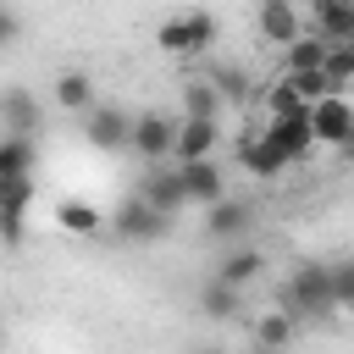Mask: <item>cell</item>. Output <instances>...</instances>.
<instances>
[{"label": "cell", "mask_w": 354, "mask_h": 354, "mask_svg": "<svg viewBox=\"0 0 354 354\" xmlns=\"http://www.w3.org/2000/svg\"><path fill=\"white\" fill-rule=\"evenodd\" d=\"M282 310H293L299 321H332L343 304H337V277H332V260H304L293 266V277L282 282Z\"/></svg>", "instance_id": "obj_1"}, {"label": "cell", "mask_w": 354, "mask_h": 354, "mask_svg": "<svg viewBox=\"0 0 354 354\" xmlns=\"http://www.w3.org/2000/svg\"><path fill=\"white\" fill-rule=\"evenodd\" d=\"M155 44H160L166 55H205V50L216 44V17H210V11H177V17L160 22Z\"/></svg>", "instance_id": "obj_2"}, {"label": "cell", "mask_w": 354, "mask_h": 354, "mask_svg": "<svg viewBox=\"0 0 354 354\" xmlns=\"http://www.w3.org/2000/svg\"><path fill=\"white\" fill-rule=\"evenodd\" d=\"M177 122L183 116H166V111H138L133 116V155L138 160H149V166H160V160H171L177 155Z\"/></svg>", "instance_id": "obj_3"}, {"label": "cell", "mask_w": 354, "mask_h": 354, "mask_svg": "<svg viewBox=\"0 0 354 354\" xmlns=\"http://www.w3.org/2000/svg\"><path fill=\"white\" fill-rule=\"evenodd\" d=\"M171 221H177V216L155 210L144 194H127V199L116 205V216H111L116 238H127V243H155V238H166V232H171Z\"/></svg>", "instance_id": "obj_4"}, {"label": "cell", "mask_w": 354, "mask_h": 354, "mask_svg": "<svg viewBox=\"0 0 354 354\" xmlns=\"http://www.w3.org/2000/svg\"><path fill=\"white\" fill-rule=\"evenodd\" d=\"M249 232H254V205H249V199H232V194H227V199L205 205V238H210V243L227 249V243H243Z\"/></svg>", "instance_id": "obj_5"}, {"label": "cell", "mask_w": 354, "mask_h": 354, "mask_svg": "<svg viewBox=\"0 0 354 354\" xmlns=\"http://www.w3.org/2000/svg\"><path fill=\"white\" fill-rule=\"evenodd\" d=\"M310 133H315V144H348L354 149V100L348 94H321L310 105Z\"/></svg>", "instance_id": "obj_6"}, {"label": "cell", "mask_w": 354, "mask_h": 354, "mask_svg": "<svg viewBox=\"0 0 354 354\" xmlns=\"http://www.w3.org/2000/svg\"><path fill=\"white\" fill-rule=\"evenodd\" d=\"M133 194H144L155 210H166V216H183V205H188V188H183V171L177 166H144L138 171V183H133Z\"/></svg>", "instance_id": "obj_7"}, {"label": "cell", "mask_w": 354, "mask_h": 354, "mask_svg": "<svg viewBox=\"0 0 354 354\" xmlns=\"http://www.w3.org/2000/svg\"><path fill=\"white\" fill-rule=\"evenodd\" d=\"M83 138L94 149H127L133 144V116L122 105H94V111H83Z\"/></svg>", "instance_id": "obj_8"}, {"label": "cell", "mask_w": 354, "mask_h": 354, "mask_svg": "<svg viewBox=\"0 0 354 354\" xmlns=\"http://www.w3.org/2000/svg\"><path fill=\"white\" fill-rule=\"evenodd\" d=\"M254 28H260V39L266 44H293V39H304V17H299V6L293 0H260L254 6Z\"/></svg>", "instance_id": "obj_9"}, {"label": "cell", "mask_w": 354, "mask_h": 354, "mask_svg": "<svg viewBox=\"0 0 354 354\" xmlns=\"http://www.w3.org/2000/svg\"><path fill=\"white\" fill-rule=\"evenodd\" d=\"M216 144H221V122L216 116H183L177 122V166L183 160H210L216 155Z\"/></svg>", "instance_id": "obj_10"}, {"label": "cell", "mask_w": 354, "mask_h": 354, "mask_svg": "<svg viewBox=\"0 0 354 354\" xmlns=\"http://www.w3.org/2000/svg\"><path fill=\"white\" fill-rule=\"evenodd\" d=\"M310 33L326 44H354V0H310Z\"/></svg>", "instance_id": "obj_11"}, {"label": "cell", "mask_w": 354, "mask_h": 354, "mask_svg": "<svg viewBox=\"0 0 354 354\" xmlns=\"http://www.w3.org/2000/svg\"><path fill=\"white\" fill-rule=\"evenodd\" d=\"M266 133H271V144H277L288 160H310V149H315L310 111H299V116H266Z\"/></svg>", "instance_id": "obj_12"}, {"label": "cell", "mask_w": 354, "mask_h": 354, "mask_svg": "<svg viewBox=\"0 0 354 354\" xmlns=\"http://www.w3.org/2000/svg\"><path fill=\"white\" fill-rule=\"evenodd\" d=\"M238 166H243L249 177H282L293 160H288V155L271 144V133H249V138L238 144Z\"/></svg>", "instance_id": "obj_13"}, {"label": "cell", "mask_w": 354, "mask_h": 354, "mask_svg": "<svg viewBox=\"0 0 354 354\" xmlns=\"http://www.w3.org/2000/svg\"><path fill=\"white\" fill-rule=\"evenodd\" d=\"M177 171H183V188H188V205H216V199H227V177H221V166H216V155H210V160H183Z\"/></svg>", "instance_id": "obj_14"}, {"label": "cell", "mask_w": 354, "mask_h": 354, "mask_svg": "<svg viewBox=\"0 0 354 354\" xmlns=\"http://www.w3.org/2000/svg\"><path fill=\"white\" fill-rule=\"evenodd\" d=\"M216 277L232 282V288H249L254 277H266V249H254V243H227L221 260H216Z\"/></svg>", "instance_id": "obj_15"}, {"label": "cell", "mask_w": 354, "mask_h": 354, "mask_svg": "<svg viewBox=\"0 0 354 354\" xmlns=\"http://www.w3.org/2000/svg\"><path fill=\"white\" fill-rule=\"evenodd\" d=\"M28 199H33V177H11V183H0V205H6V249H17L22 232H28Z\"/></svg>", "instance_id": "obj_16"}, {"label": "cell", "mask_w": 354, "mask_h": 354, "mask_svg": "<svg viewBox=\"0 0 354 354\" xmlns=\"http://www.w3.org/2000/svg\"><path fill=\"white\" fill-rule=\"evenodd\" d=\"M0 122H6V133H39V122H44V111H39V100L28 94V88H6L0 94Z\"/></svg>", "instance_id": "obj_17"}, {"label": "cell", "mask_w": 354, "mask_h": 354, "mask_svg": "<svg viewBox=\"0 0 354 354\" xmlns=\"http://www.w3.org/2000/svg\"><path fill=\"white\" fill-rule=\"evenodd\" d=\"M238 310H243V288H232V282H221V277L210 271L205 288H199V315H210V321H238Z\"/></svg>", "instance_id": "obj_18"}, {"label": "cell", "mask_w": 354, "mask_h": 354, "mask_svg": "<svg viewBox=\"0 0 354 354\" xmlns=\"http://www.w3.org/2000/svg\"><path fill=\"white\" fill-rule=\"evenodd\" d=\"M50 94H55V105H61V111H77V116L100 105V100H94V77H88V72H77V66H72V72H61V77L50 83Z\"/></svg>", "instance_id": "obj_19"}, {"label": "cell", "mask_w": 354, "mask_h": 354, "mask_svg": "<svg viewBox=\"0 0 354 354\" xmlns=\"http://www.w3.org/2000/svg\"><path fill=\"white\" fill-rule=\"evenodd\" d=\"M177 100H183L177 116H216V122H221V111H227V100H221V88H216L210 77H188V83L177 88Z\"/></svg>", "instance_id": "obj_20"}, {"label": "cell", "mask_w": 354, "mask_h": 354, "mask_svg": "<svg viewBox=\"0 0 354 354\" xmlns=\"http://www.w3.org/2000/svg\"><path fill=\"white\" fill-rule=\"evenodd\" d=\"M293 337H299V315H293V310L277 304V310L254 315V343H260V348H277V354H282Z\"/></svg>", "instance_id": "obj_21"}, {"label": "cell", "mask_w": 354, "mask_h": 354, "mask_svg": "<svg viewBox=\"0 0 354 354\" xmlns=\"http://www.w3.org/2000/svg\"><path fill=\"white\" fill-rule=\"evenodd\" d=\"M33 160H39V144L28 133H6V144H0V183L33 177Z\"/></svg>", "instance_id": "obj_22"}, {"label": "cell", "mask_w": 354, "mask_h": 354, "mask_svg": "<svg viewBox=\"0 0 354 354\" xmlns=\"http://www.w3.org/2000/svg\"><path fill=\"white\" fill-rule=\"evenodd\" d=\"M55 227L72 232V238H94V232L105 227V216H100L88 199H61V205H55Z\"/></svg>", "instance_id": "obj_23"}, {"label": "cell", "mask_w": 354, "mask_h": 354, "mask_svg": "<svg viewBox=\"0 0 354 354\" xmlns=\"http://www.w3.org/2000/svg\"><path fill=\"white\" fill-rule=\"evenodd\" d=\"M282 55H288V72H326V55H332V44H326L321 33H304V39H293Z\"/></svg>", "instance_id": "obj_24"}, {"label": "cell", "mask_w": 354, "mask_h": 354, "mask_svg": "<svg viewBox=\"0 0 354 354\" xmlns=\"http://www.w3.org/2000/svg\"><path fill=\"white\" fill-rule=\"evenodd\" d=\"M210 83L221 88V100H227V105H243V100L254 94L249 66H238V61H216V66H210Z\"/></svg>", "instance_id": "obj_25"}, {"label": "cell", "mask_w": 354, "mask_h": 354, "mask_svg": "<svg viewBox=\"0 0 354 354\" xmlns=\"http://www.w3.org/2000/svg\"><path fill=\"white\" fill-rule=\"evenodd\" d=\"M299 111H310V105H304V94H299L288 77L266 88V116H299Z\"/></svg>", "instance_id": "obj_26"}, {"label": "cell", "mask_w": 354, "mask_h": 354, "mask_svg": "<svg viewBox=\"0 0 354 354\" xmlns=\"http://www.w3.org/2000/svg\"><path fill=\"white\" fill-rule=\"evenodd\" d=\"M326 77H332L337 88L354 83V44H332V55H326Z\"/></svg>", "instance_id": "obj_27"}, {"label": "cell", "mask_w": 354, "mask_h": 354, "mask_svg": "<svg viewBox=\"0 0 354 354\" xmlns=\"http://www.w3.org/2000/svg\"><path fill=\"white\" fill-rule=\"evenodd\" d=\"M332 277H337V304L354 310V260H332Z\"/></svg>", "instance_id": "obj_28"}, {"label": "cell", "mask_w": 354, "mask_h": 354, "mask_svg": "<svg viewBox=\"0 0 354 354\" xmlns=\"http://www.w3.org/2000/svg\"><path fill=\"white\" fill-rule=\"evenodd\" d=\"M17 33H22V17H17V6H6L0 11V44H17Z\"/></svg>", "instance_id": "obj_29"}, {"label": "cell", "mask_w": 354, "mask_h": 354, "mask_svg": "<svg viewBox=\"0 0 354 354\" xmlns=\"http://www.w3.org/2000/svg\"><path fill=\"white\" fill-rule=\"evenodd\" d=\"M194 354H227V348H221V343H199Z\"/></svg>", "instance_id": "obj_30"}, {"label": "cell", "mask_w": 354, "mask_h": 354, "mask_svg": "<svg viewBox=\"0 0 354 354\" xmlns=\"http://www.w3.org/2000/svg\"><path fill=\"white\" fill-rule=\"evenodd\" d=\"M254 354H277V348H260V343H254Z\"/></svg>", "instance_id": "obj_31"}]
</instances>
